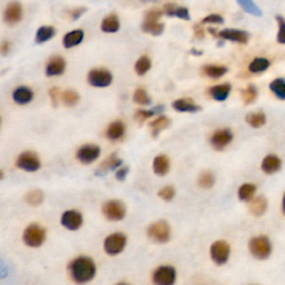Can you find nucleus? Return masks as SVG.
Returning a JSON list of instances; mask_svg holds the SVG:
<instances>
[{
  "label": "nucleus",
  "instance_id": "nucleus-1",
  "mask_svg": "<svg viewBox=\"0 0 285 285\" xmlns=\"http://www.w3.org/2000/svg\"><path fill=\"white\" fill-rule=\"evenodd\" d=\"M69 272L74 282L77 284H85L94 279L96 265L90 257H77L70 263Z\"/></svg>",
  "mask_w": 285,
  "mask_h": 285
},
{
  "label": "nucleus",
  "instance_id": "nucleus-2",
  "mask_svg": "<svg viewBox=\"0 0 285 285\" xmlns=\"http://www.w3.org/2000/svg\"><path fill=\"white\" fill-rule=\"evenodd\" d=\"M272 243L266 235L254 236L248 242V251L256 260H267L272 254Z\"/></svg>",
  "mask_w": 285,
  "mask_h": 285
},
{
  "label": "nucleus",
  "instance_id": "nucleus-3",
  "mask_svg": "<svg viewBox=\"0 0 285 285\" xmlns=\"http://www.w3.org/2000/svg\"><path fill=\"white\" fill-rule=\"evenodd\" d=\"M162 11L159 9H153L148 11L142 24L143 32L153 35V36H160V35L163 34L165 26L163 23H160Z\"/></svg>",
  "mask_w": 285,
  "mask_h": 285
},
{
  "label": "nucleus",
  "instance_id": "nucleus-4",
  "mask_svg": "<svg viewBox=\"0 0 285 285\" xmlns=\"http://www.w3.org/2000/svg\"><path fill=\"white\" fill-rule=\"evenodd\" d=\"M24 242L30 247H39L46 240V231L38 224L29 225L23 235Z\"/></svg>",
  "mask_w": 285,
  "mask_h": 285
},
{
  "label": "nucleus",
  "instance_id": "nucleus-5",
  "mask_svg": "<svg viewBox=\"0 0 285 285\" xmlns=\"http://www.w3.org/2000/svg\"><path fill=\"white\" fill-rule=\"evenodd\" d=\"M147 235L152 241L156 243H166L170 239V229L165 221L153 223L147 229Z\"/></svg>",
  "mask_w": 285,
  "mask_h": 285
},
{
  "label": "nucleus",
  "instance_id": "nucleus-6",
  "mask_svg": "<svg viewBox=\"0 0 285 285\" xmlns=\"http://www.w3.org/2000/svg\"><path fill=\"white\" fill-rule=\"evenodd\" d=\"M103 214H104V216L109 221H113V222L121 221L125 217L126 207L121 201L112 200L104 204Z\"/></svg>",
  "mask_w": 285,
  "mask_h": 285
},
{
  "label": "nucleus",
  "instance_id": "nucleus-7",
  "mask_svg": "<svg viewBox=\"0 0 285 285\" xmlns=\"http://www.w3.org/2000/svg\"><path fill=\"white\" fill-rule=\"evenodd\" d=\"M210 257H212L213 262L217 265H224L225 263L229 261L231 247L229 243L225 241H216L215 243L212 244L210 246Z\"/></svg>",
  "mask_w": 285,
  "mask_h": 285
},
{
  "label": "nucleus",
  "instance_id": "nucleus-8",
  "mask_svg": "<svg viewBox=\"0 0 285 285\" xmlns=\"http://www.w3.org/2000/svg\"><path fill=\"white\" fill-rule=\"evenodd\" d=\"M152 279L154 285H174L176 281V271L173 266H160L153 273Z\"/></svg>",
  "mask_w": 285,
  "mask_h": 285
},
{
  "label": "nucleus",
  "instance_id": "nucleus-9",
  "mask_svg": "<svg viewBox=\"0 0 285 285\" xmlns=\"http://www.w3.org/2000/svg\"><path fill=\"white\" fill-rule=\"evenodd\" d=\"M87 81L93 87L104 88L108 87L113 82V75L111 72L106 69H93L88 73Z\"/></svg>",
  "mask_w": 285,
  "mask_h": 285
},
{
  "label": "nucleus",
  "instance_id": "nucleus-10",
  "mask_svg": "<svg viewBox=\"0 0 285 285\" xmlns=\"http://www.w3.org/2000/svg\"><path fill=\"white\" fill-rule=\"evenodd\" d=\"M126 246V236L122 233H114L106 238L104 248L108 255H117L122 252Z\"/></svg>",
  "mask_w": 285,
  "mask_h": 285
},
{
  "label": "nucleus",
  "instance_id": "nucleus-11",
  "mask_svg": "<svg viewBox=\"0 0 285 285\" xmlns=\"http://www.w3.org/2000/svg\"><path fill=\"white\" fill-rule=\"evenodd\" d=\"M41 161H39L38 156L33 152H25L20 154L18 160L16 162V166L20 169L25 170V172H36L41 168Z\"/></svg>",
  "mask_w": 285,
  "mask_h": 285
},
{
  "label": "nucleus",
  "instance_id": "nucleus-12",
  "mask_svg": "<svg viewBox=\"0 0 285 285\" xmlns=\"http://www.w3.org/2000/svg\"><path fill=\"white\" fill-rule=\"evenodd\" d=\"M100 155V147L95 144H86L77 151V160L82 164H90L98 159Z\"/></svg>",
  "mask_w": 285,
  "mask_h": 285
},
{
  "label": "nucleus",
  "instance_id": "nucleus-13",
  "mask_svg": "<svg viewBox=\"0 0 285 285\" xmlns=\"http://www.w3.org/2000/svg\"><path fill=\"white\" fill-rule=\"evenodd\" d=\"M232 140H233V134L230 129H218L210 136V145L216 151H223L227 145H230Z\"/></svg>",
  "mask_w": 285,
  "mask_h": 285
},
{
  "label": "nucleus",
  "instance_id": "nucleus-14",
  "mask_svg": "<svg viewBox=\"0 0 285 285\" xmlns=\"http://www.w3.org/2000/svg\"><path fill=\"white\" fill-rule=\"evenodd\" d=\"M23 18V7L19 2L12 1L8 3L5 12H3V20L9 26H14L18 24Z\"/></svg>",
  "mask_w": 285,
  "mask_h": 285
},
{
  "label": "nucleus",
  "instance_id": "nucleus-15",
  "mask_svg": "<svg viewBox=\"0 0 285 285\" xmlns=\"http://www.w3.org/2000/svg\"><path fill=\"white\" fill-rule=\"evenodd\" d=\"M61 224L69 231H77L82 224V216L77 210H66L61 216Z\"/></svg>",
  "mask_w": 285,
  "mask_h": 285
},
{
  "label": "nucleus",
  "instance_id": "nucleus-16",
  "mask_svg": "<svg viewBox=\"0 0 285 285\" xmlns=\"http://www.w3.org/2000/svg\"><path fill=\"white\" fill-rule=\"evenodd\" d=\"M218 37L224 39V41H230L239 43H246L248 41L249 35L246 32H244V30L227 28L218 32Z\"/></svg>",
  "mask_w": 285,
  "mask_h": 285
},
{
  "label": "nucleus",
  "instance_id": "nucleus-17",
  "mask_svg": "<svg viewBox=\"0 0 285 285\" xmlns=\"http://www.w3.org/2000/svg\"><path fill=\"white\" fill-rule=\"evenodd\" d=\"M66 69V61L63 57H52V58L48 61L46 66V75L48 77L60 76L65 73Z\"/></svg>",
  "mask_w": 285,
  "mask_h": 285
},
{
  "label": "nucleus",
  "instance_id": "nucleus-18",
  "mask_svg": "<svg viewBox=\"0 0 285 285\" xmlns=\"http://www.w3.org/2000/svg\"><path fill=\"white\" fill-rule=\"evenodd\" d=\"M173 108L179 113H197L202 109V107L195 104L194 100L191 98L176 99L173 103Z\"/></svg>",
  "mask_w": 285,
  "mask_h": 285
},
{
  "label": "nucleus",
  "instance_id": "nucleus-19",
  "mask_svg": "<svg viewBox=\"0 0 285 285\" xmlns=\"http://www.w3.org/2000/svg\"><path fill=\"white\" fill-rule=\"evenodd\" d=\"M281 166H282V162H281L279 157L274 154H270L265 156V159L263 160L261 168L265 174L272 175L279 172Z\"/></svg>",
  "mask_w": 285,
  "mask_h": 285
},
{
  "label": "nucleus",
  "instance_id": "nucleus-20",
  "mask_svg": "<svg viewBox=\"0 0 285 285\" xmlns=\"http://www.w3.org/2000/svg\"><path fill=\"white\" fill-rule=\"evenodd\" d=\"M267 200L264 196H257L249 202L248 209L254 216H262L264 215L267 210Z\"/></svg>",
  "mask_w": 285,
  "mask_h": 285
},
{
  "label": "nucleus",
  "instance_id": "nucleus-21",
  "mask_svg": "<svg viewBox=\"0 0 285 285\" xmlns=\"http://www.w3.org/2000/svg\"><path fill=\"white\" fill-rule=\"evenodd\" d=\"M164 12L169 17H177L183 20H190V10L186 7H177L175 3H166L164 6Z\"/></svg>",
  "mask_w": 285,
  "mask_h": 285
},
{
  "label": "nucleus",
  "instance_id": "nucleus-22",
  "mask_svg": "<svg viewBox=\"0 0 285 285\" xmlns=\"http://www.w3.org/2000/svg\"><path fill=\"white\" fill-rule=\"evenodd\" d=\"M33 98H34L33 90L25 86L18 87V88L15 89L14 93H12V99H14V102L18 105L29 104L33 100Z\"/></svg>",
  "mask_w": 285,
  "mask_h": 285
},
{
  "label": "nucleus",
  "instance_id": "nucleus-23",
  "mask_svg": "<svg viewBox=\"0 0 285 285\" xmlns=\"http://www.w3.org/2000/svg\"><path fill=\"white\" fill-rule=\"evenodd\" d=\"M85 34L84 30L81 29H76L73 30V32H69L68 34L65 35V37L63 39V43L65 48H73L75 46H78L81 41H84Z\"/></svg>",
  "mask_w": 285,
  "mask_h": 285
},
{
  "label": "nucleus",
  "instance_id": "nucleus-24",
  "mask_svg": "<svg viewBox=\"0 0 285 285\" xmlns=\"http://www.w3.org/2000/svg\"><path fill=\"white\" fill-rule=\"evenodd\" d=\"M100 28H102L103 32L106 34L117 33L121 28L120 18H118V16L115 14L108 15L103 19L102 25H100Z\"/></svg>",
  "mask_w": 285,
  "mask_h": 285
},
{
  "label": "nucleus",
  "instance_id": "nucleus-25",
  "mask_svg": "<svg viewBox=\"0 0 285 285\" xmlns=\"http://www.w3.org/2000/svg\"><path fill=\"white\" fill-rule=\"evenodd\" d=\"M122 164V161L121 159H118L116 154H113L103 162L102 165H100V167L97 170V173H96V175H99L100 176V175L106 174L108 172H111V170H114L117 167H120Z\"/></svg>",
  "mask_w": 285,
  "mask_h": 285
},
{
  "label": "nucleus",
  "instance_id": "nucleus-26",
  "mask_svg": "<svg viewBox=\"0 0 285 285\" xmlns=\"http://www.w3.org/2000/svg\"><path fill=\"white\" fill-rule=\"evenodd\" d=\"M231 89H232V86L229 84V82H226V84L212 87V88L209 89V94L210 96H212V98L217 100V102H224V100H226L227 97L230 96Z\"/></svg>",
  "mask_w": 285,
  "mask_h": 285
},
{
  "label": "nucleus",
  "instance_id": "nucleus-27",
  "mask_svg": "<svg viewBox=\"0 0 285 285\" xmlns=\"http://www.w3.org/2000/svg\"><path fill=\"white\" fill-rule=\"evenodd\" d=\"M170 167V162L169 159L166 155H159L155 157L154 163H153V168L154 172L159 176H165L168 173Z\"/></svg>",
  "mask_w": 285,
  "mask_h": 285
},
{
  "label": "nucleus",
  "instance_id": "nucleus-28",
  "mask_svg": "<svg viewBox=\"0 0 285 285\" xmlns=\"http://www.w3.org/2000/svg\"><path fill=\"white\" fill-rule=\"evenodd\" d=\"M125 134V125L121 121L113 122L108 126L106 130V136L109 140H118Z\"/></svg>",
  "mask_w": 285,
  "mask_h": 285
},
{
  "label": "nucleus",
  "instance_id": "nucleus-29",
  "mask_svg": "<svg viewBox=\"0 0 285 285\" xmlns=\"http://www.w3.org/2000/svg\"><path fill=\"white\" fill-rule=\"evenodd\" d=\"M203 73L205 76L217 80V78L225 75L227 73V67L222 65H206L203 67Z\"/></svg>",
  "mask_w": 285,
  "mask_h": 285
},
{
  "label": "nucleus",
  "instance_id": "nucleus-30",
  "mask_svg": "<svg viewBox=\"0 0 285 285\" xmlns=\"http://www.w3.org/2000/svg\"><path fill=\"white\" fill-rule=\"evenodd\" d=\"M256 193V185L251 183H245L243 185H241L239 188L238 195L240 201L242 202H251L254 199V195Z\"/></svg>",
  "mask_w": 285,
  "mask_h": 285
},
{
  "label": "nucleus",
  "instance_id": "nucleus-31",
  "mask_svg": "<svg viewBox=\"0 0 285 285\" xmlns=\"http://www.w3.org/2000/svg\"><path fill=\"white\" fill-rule=\"evenodd\" d=\"M56 30L51 26H42L39 28L36 33V37H35V41L37 43H43L47 42L48 41L55 36Z\"/></svg>",
  "mask_w": 285,
  "mask_h": 285
},
{
  "label": "nucleus",
  "instance_id": "nucleus-32",
  "mask_svg": "<svg viewBox=\"0 0 285 285\" xmlns=\"http://www.w3.org/2000/svg\"><path fill=\"white\" fill-rule=\"evenodd\" d=\"M270 60L264 57H256L252 60V63L248 66V70L253 74H260L265 72L270 67Z\"/></svg>",
  "mask_w": 285,
  "mask_h": 285
},
{
  "label": "nucleus",
  "instance_id": "nucleus-33",
  "mask_svg": "<svg viewBox=\"0 0 285 285\" xmlns=\"http://www.w3.org/2000/svg\"><path fill=\"white\" fill-rule=\"evenodd\" d=\"M270 89L279 99L285 100V80L276 78L270 84Z\"/></svg>",
  "mask_w": 285,
  "mask_h": 285
},
{
  "label": "nucleus",
  "instance_id": "nucleus-34",
  "mask_svg": "<svg viewBox=\"0 0 285 285\" xmlns=\"http://www.w3.org/2000/svg\"><path fill=\"white\" fill-rule=\"evenodd\" d=\"M169 124H170V120L168 117L160 116L159 118H156L155 121H153L150 124L152 131H153V136L156 137V136L159 135L162 130L165 129L166 127H168Z\"/></svg>",
  "mask_w": 285,
  "mask_h": 285
},
{
  "label": "nucleus",
  "instance_id": "nucleus-35",
  "mask_svg": "<svg viewBox=\"0 0 285 285\" xmlns=\"http://www.w3.org/2000/svg\"><path fill=\"white\" fill-rule=\"evenodd\" d=\"M245 121L253 128H260L266 122V116L264 113H252L248 114Z\"/></svg>",
  "mask_w": 285,
  "mask_h": 285
},
{
  "label": "nucleus",
  "instance_id": "nucleus-36",
  "mask_svg": "<svg viewBox=\"0 0 285 285\" xmlns=\"http://www.w3.org/2000/svg\"><path fill=\"white\" fill-rule=\"evenodd\" d=\"M238 2L239 5L243 8V10L246 11L249 15L256 17H261L263 15L262 10L253 0H238Z\"/></svg>",
  "mask_w": 285,
  "mask_h": 285
},
{
  "label": "nucleus",
  "instance_id": "nucleus-37",
  "mask_svg": "<svg viewBox=\"0 0 285 285\" xmlns=\"http://www.w3.org/2000/svg\"><path fill=\"white\" fill-rule=\"evenodd\" d=\"M152 61L147 56H142L140 58L136 61L135 64V72L137 75L143 76L151 69Z\"/></svg>",
  "mask_w": 285,
  "mask_h": 285
},
{
  "label": "nucleus",
  "instance_id": "nucleus-38",
  "mask_svg": "<svg viewBox=\"0 0 285 285\" xmlns=\"http://www.w3.org/2000/svg\"><path fill=\"white\" fill-rule=\"evenodd\" d=\"M25 201L30 206H39L43 201V194L41 190L29 191L25 196Z\"/></svg>",
  "mask_w": 285,
  "mask_h": 285
},
{
  "label": "nucleus",
  "instance_id": "nucleus-39",
  "mask_svg": "<svg viewBox=\"0 0 285 285\" xmlns=\"http://www.w3.org/2000/svg\"><path fill=\"white\" fill-rule=\"evenodd\" d=\"M61 99H63L64 105H66L67 107H74L80 102V95H78V93L75 90L67 89L63 93Z\"/></svg>",
  "mask_w": 285,
  "mask_h": 285
},
{
  "label": "nucleus",
  "instance_id": "nucleus-40",
  "mask_svg": "<svg viewBox=\"0 0 285 285\" xmlns=\"http://www.w3.org/2000/svg\"><path fill=\"white\" fill-rule=\"evenodd\" d=\"M214 184H215V176L212 172L209 170H206L203 172L199 177V185L202 188H210L213 187Z\"/></svg>",
  "mask_w": 285,
  "mask_h": 285
},
{
  "label": "nucleus",
  "instance_id": "nucleus-41",
  "mask_svg": "<svg viewBox=\"0 0 285 285\" xmlns=\"http://www.w3.org/2000/svg\"><path fill=\"white\" fill-rule=\"evenodd\" d=\"M257 97V90L255 88V86L248 85L246 88L242 90V99L244 104H252L254 100Z\"/></svg>",
  "mask_w": 285,
  "mask_h": 285
},
{
  "label": "nucleus",
  "instance_id": "nucleus-42",
  "mask_svg": "<svg viewBox=\"0 0 285 285\" xmlns=\"http://www.w3.org/2000/svg\"><path fill=\"white\" fill-rule=\"evenodd\" d=\"M163 109H164L163 106H159L154 109H152V111H143V109H138V111L135 114V118L138 122H143L146 120H148V118L154 116L156 113H159L157 111H163Z\"/></svg>",
  "mask_w": 285,
  "mask_h": 285
},
{
  "label": "nucleus",
  "instance_id": "nucleus-43",
  "mask_svg": "<svg viewBox=\"0 0 285 285\" xmlns=\"http://www.w3.org/2000/svg\"><path fill=\"white\" fill-rule=\"evenodd\" d=\"M133 99L136 104L138 105H150L151 104V98L148 96L147 91L143 88H137L135 90Z\"/></svg>",
  "mask_w": 285,
  "mask_h": 285
},
{
  "label": "nucleus",
  "instance_id": "nucleus-44",
  "mask_svg": "<svg viewBox=\"0 0 285 285\" xmlns=\"http://www.w3.org/2000/svg\"><path fill=\"white\" fill-rule=\"evenodd\" d=\"M276 21L279 25V33H278V42L285 45V19L283 17L278 16Z\"/></svg>",
  "mask_w": 285,
  "mask_h": 285
},
{
  "label": "nucleus",
  "instance_id": "nucleus-45",
  "mask_svg": "<svg viewBox=\"0 0 285 285\" xmlns=\"http://www.w3.org/2000/svg\"><path fill=\"white\" fill-rule=\"evenodd\" d=\"M159 196L166 202L172 201L175 196V188L173 186H165L159 192Z\"/></svg>",
  "mask_w": 285,
  "mask_h": 285
},
{
  "label": "nucleus",
  "instance_id": "nucleus-46",
  "mask_svg": "<svg viewBox=\"0 0 285 285\" xmlns=\"http://www.w3.org/2000/svg\"><path fill=\"white\" fill-rule=\"evenodd\" d=\"M224 23V18L221 15L217 14H210L207 17L202 20V24H216V25H221Z\"/></svg>",
  "mask_w": 285,
  "mask_h": 285
},
{
  "label": "nucleus",
  "instance_id": "nucleus-47",
  "mask_svg": "<svg viewBox=\"0 0 285 285\" xmlns=\"http://www.w3.org/2000/svg\"><path fill=\"white\" fill-rule=\"evenodd\" d=\"M49 96H50V99H51V103L54 106H57V104L59 102V98L63 96V93H60L59 88H57V87H52L49 90Z\"/></svg>",
  "mask_w": 285,
  "mask_h": 285
},
{
  "label": "nucleus",
  "instance_id": "nucleus-48",
  "mask_svg": "<svg viewBox=\"0 0 285 285\" xmlns=\"http://www.w3.org/2000/svg\"><path fill=\"white\" fill-rule=\"evenodd\" d=\"M85 11H86L85 7L75 8V9H72L69 11V17L73 20H77L78 18H81V17L85 14Z\"/></svg>",
  "mask_w": 285,
  "mask_h": 285
},
{
  "label": "nucleus",
  "instance_id": "nucleus-49",
  "mask_svg": "<svg viewBox=\"0 0 285 285\" xmlns=\"http://www.w3.org/2000/svg\"><path fill=\"white\" fill-rule=\"evenodd\" d=\"M127 174H128V167H122L116 172V178L118 181H124Z\"/></svg>",
  "mask_w": 285,
  "mask_h": 285
},
{
  "label": "nucleus",
  "instance_id": "nucleus-50",
  "mask_svg": "<svg viewBox=\"0 0 285 285\" xmlns=\"http://www.w3.org/2000/svg\"><path fill=\"white\" fill-rule=\"evenodd\" d=\"M10 42L9 41H3L1 43V47H0V51H1L2 56H7L10 51Z\"/></svg>",
  "mask_w": 285,
  "mask_h": 285
},
{
  "label": "nucleus",
  "instance_id": "nucleus-51",
  "mask_svg": "<svg viewBox=\"0 0 285 285\" xmlns=\"http://www.w3.org/2000/svg\"><path fill=\"white\" fill-rule=\"evenodd\" d=\"M195 36L197 38H203L204 37V30L202 29L201 27H199V26L195 27Z\"/></svg>",
  "mask_w": 285,
  "mask_h": 285
},
{
  "label": "nucleus",
  "instance_id": "nucleus-52",
  "mask_svg": "<svg viewBox=\"0 0 285 285\" xmlns=\"http://www.w3.org/2000/svg\"><path fill=\"white\" fill-rule=\"evenodd\" d=\"M282 213L285 215V193H284L283 199H282Z\"/></svg>",
  "mask_w": 285,
  "mask_h": 285
},
{
  "label": "nucleus",
  "instance_id": "nucleus-53",
  "mask_svg": "<svg viewBox=\"0 0 285 285\" xmlns=\"http://www.w3.org/2000/svg\"><path fill=\"white\" fill-rule=\"evenodd\" d=\"M139 1L145 2V3H153V2H156L157 0H139Z\"/></svg>",
  "mask_w": 285,
  "mask_h": 285
},
{
  "label": "nucleus",
  "instance_id": "nucleus-54",
  "mask_svg": "<svg viewBox=\"0 0 285 285\" xmlns=\"http://www.w3.org/2000/svg\"><path fill=\"white\" fill-rule=\"evenodd\" d=\"M116 285H128V284H126V283H118Z\"/></svg>",
  "mask_w": 285,
  "mask_h": 285
}]
</instances>
